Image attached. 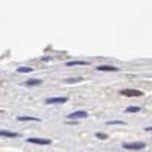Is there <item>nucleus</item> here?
<instances>
[{
    "instance_id": "obj_1",
    "label": "nucleus",
    "mask_w": 152,
    "mask_h": 152,
    "mask_svg": "<svg viewBox=\"0 0 152 152\" xmlns=\"http://www.w3.org/2000/svg\"><path fill=\"white\" fill-rule=\"evenodd\" d=\"M29 143H35V145H50L52 140H49V138H28Z\"/></svg>"
},
{
    "instance_id": "obj_2",
    "label": "nucleus",
    "mask_w": 152,
    "mask_h": 152,
    "mask_svg": "<svg viewBox=\"0 0 152 152\" xmlns=\"http://www.w3.org/2000/svg\"><path fill=\"white\" fill-rule=\"evenodd\" d=\"M120 94L122 96H128V97H132V96H142L143 93L142 91H138V90H120Z\"/></svg>"
},
{
    "instance_id": "obj_3",
    "label": "nucleus",
    "mask_w": 152,
    "mask_h": 152,
    "mask_svg": "<svg viewBox=\"0 0 152 152\" xmlns=\"http://www.w3.org/2000/svg\"><path fill=\"white\" fill-rule=\"evenodd\" d=\"M125 149H143L145 148V143L142 142H134V143H125L123 145Z\"/></svg>"
},
{
    "instance_id": "obj_4",
    "label": "nucleus",
    "mask_w": 152,
    "mask_h": 152,
    "mask_svg": "<svg viewBox=\"0 0 152 152\" xmlns=\"http://www.w3.org/2000/svg\"><path fill=\"white\" fill-rule=\"evenodd\" d=\"M88 114L87 111H75L72 114H69V119H82V117H87Z\"/></svg>"
},
{
    "instance_id": "obj_5",
    "label": "nucleus",
    "mask_w": 152,
    "mask_h": 152,
    "mask_svg": "<svg viewBox=\"0 0 152 152\" xmlns=\"http://www.w3.org/2000/svg\"><path fill=\"white\" fill-rule=\"evenodd\" d=\"M67 97H50L46 100V104H66Z\"/></svg>"
},
{
    "instance_id": "obj_6",
    "label": "nucleus",
    "mask_w": 152,
    "mask_h": 152,
    "mask_svg": "<svg viewBox=\"0 0 152 152\" xmlns=\"http://www.w3.org/2000/svg\"><path fill=\"white\" fill-rule=\"evenodd\" d=\"M99 72H117V67H113V66H99L97 67Z\"/></svg>"
},
{
    "instance_id": "obj_7",
    "label": "nucleus",
    "mask_w": 152,
    "mask_h": 152,
    "mask_svg": "<svg viewBox=\"0 0 152 152\" xmlns=\"http://www.w3.org/2000/svg\"><path fill=\"white\" fill-rule=\"evenodd\" d=\"M0 137H8V138H17V132H9V131H0Z\"/></svg>"
},
{
    "instance_id": "obj_8",
    "label": "nucleus",
    "mask_w": 152,
    "mask_h": 152,
    "mask_svg": "<svg viewBox=\"0 0 152 152\" xmlns=\"http://www.w3.org/2000/svg\"><path fill=\"white\" fill-rule=\"evenodd\" d=\"M88 62L87 61H70V62H67V66L70 67V66H87Z\"/></svg>"
},
{
    "instance_id": "obj_9",
    "label": "nucleus",
    "mask_w": 152,
    "mask_h": 152,
    "mask_svg": "<svg viewBox=\"0 0 152 152\" xmlns=\"http://www.w3.org/2000/svg\"><path fill=\"white\" fill-rule=\"evenodd\" d=\"M41 82H43L41 79H31V81L26 82V85H28V87H34V85H40Z\"/></svg>"
},
{
    "instance_id": "obj_10",
    "label": "nucleus",
    "mask_w": 152,
    "mask_h": 152,
    "mask_svg": "<svg viewBox=\"0 0 152 152\" xmlns=\"http://www.w3.org/2000/svg\"><path fill=\"white\" fill-rule=\"evenodd\" d=\"M20 122H24V120H31V122H40V119H37V117H28V116H24V117H18Z\"/></svg>"
},
{
    "instance_id": "obj_11",
    "label": "nucleus",
    "mask_w": 152,
    "mask_h": 152,
    "mask_svg": "<svg viewBox=\"0 0 152 152\" xmlns=\"http://www.w3.org/2000/svg\"><path fill=\"white\" fill-rule=\"evenodd\" d=\"M140 111V107H128L126 108V113H138Z\"/></svg>"
},
{
    "instance_id": "obj_12",
    "label": "nucleus",
    "mask_w": 152,
    "mask_h": 152,
    "mask_svg": "<svg viewBox=\"0 0 152 152\" xmlns=\"http://www.w3.org/2000/svg\"><path fill=\"white\" fill-rule=\"evenodd\" d=\"M18 73H24V72H32V69L31 67H20L18 70H17Z\"/></svg>"
},
{
    "instance_id": "obj_13",
    "label": "nucleus",
    "mask_w": 152,
    "mask_h": 152,
    "mask_svg": "<svg viewBox=\"0 0 152 152\" xmlns=\"http://www.w3.org/2000/svg\"><path fill=\"white\" fill-rule=\"evenodd\" d=\"M96 137L97 138H102V140H107V138H108V135L107 134H102V132H96Z\"/></svg>"
},
{
    "instance_id": "obj_14",
    "label": "nucleus",
    "mask_w": 152,
    "mask_h": 152,
    "mask_svg": "<svg viewBox=\"0 0 152 152\" xmlns=\"http://www.w3.org/2000/svg\"><path fill=\"white\" fill-rule=\"evenodd\" d=\"M125 122H120V120H113V122H107V125H123Z\"/></svg>"
},
{
    "instance_id": "obj_15",
    "label": "nucleus",
    "mask_w": 152,
    "mask_h": 152,
    "mask_svg": "<svg viewBox=\"0 0 152 152\" xmlns=\"http://www.w3.org/2000/svg\"><path fill=\"white\" fill-rule=\"evenodd\" d=\"M81 81V78H76V79H67L66 82H79Z\"/></svg>"
},
{
    "instance_id": "obj_16",
    "label": "nucleus",
    "mask_w": 152,
    "mask_h": 152,
    "mask_svg": "<svg viewBox=\"0 0 152 152\" xmlns=\"http://www.w3.org/2000/svg\"><path fill=\"white\" fill-rule=\"evenodd\" d=\"M146 131H152V126H149V128H145Z\"/></svg>"
}]
</instances>
